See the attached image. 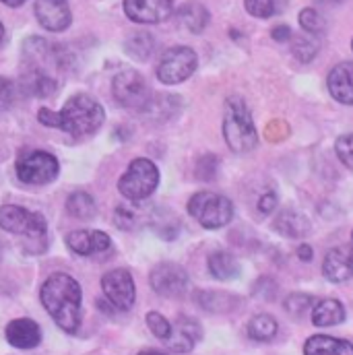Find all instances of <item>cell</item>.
I'll return each instance as SVG.
<instances>
[{"mask_svg": "<svg viewBox=\"0 0 353 355\" xmlns=\"http://www.w3.org/2000/svg\"><path fill=\"white\" fill-rule=\"evenodd\" d=\"M335 151H337V157L341 159V164H343L345 168L353 170V132L343 135V137L337 139Z\"/></svg>", "mask_w": 353, "mask_h": 355, "instance_id": "33", "label": "cell"}, {"mask_svg": "<svg viewBox=\"0 0 353 355\" xmlns=\"http://www.w3.org/2000/svg\"><path fill=\"white\" fill-rule=\"evenodd\" d=\"M37 120L44 126L58 128L71 137H89L99 130V126L105 120V112L97 99H93L87 93L73 95L60 112H52L48 107H42L37 112Z\"/></svg>", "mask_w": 353, "mask_h": 355, "instance_id": "1", "label": "cell"}, {"mask_svg": "<svg viewBox=\"0 0 353 355\" xmlns=\"http://www.w3.org/2000/svg\"><path fill=\"white\" fill-rule=\"evenodd\" d=\"M44 308L64 333H77L81 327V285L67 272H54L40 291Z\"/></svg>", "mask_w": 353, "mask_h": 355, "instance_id": "2", "label": "cell"}, {"mask_svg": "<svg viewBox=\"0 0 353 355\" xmlns=\"http://www.w3.org/2000/svg\"><path fill=\"white\" fill-rule=\"evenodd\" d=\"M345 320V308L339 300H333V297H327V300H320L314 310H312V324L314 327H335V324H341Z\"/></svg>", "mask_w": 353, "mask_h": 355, "instance_id": "21", "label": "cell"}, {"mask_svg": "<svg viewBox=\"0 0 353 355\" xmlns=\"http://www.w3.org/2000/svg\"><path fill=\"white\" fill-rule=\"evenodd\" d=\"M0 227L17 238L31 254H42L48 248V223L40 213L17 205L0 207Z\"/></svg>", "mask_w": 353, "mask_h": 355, "instance_id": "3", "label": "cell"}, {"mask_svg": "<svg viewBox=\"0 0 353 355\" xmlns=\"http://www.w3.org/2000/svg\"><path fill=\"white\" fill-rule=\"evenodd\" d=\"M298 257H300V261H312V248L310 246H300L298 248Z\"/></svg>", "mask_w": 353, "mask_h": 355, "instance_id": "41", "label": "cell"}, {"mask_svg": "<svg viewBox=\"0 0 353 355\" xmlns=\"http://www.w3.org/2000/svg\"><path fill=\"white\" fill-rule=\"evenodd\" d=\"M352 50H353V42H352Z\"/></svg>", "mask_w": 353, "mask_h": 355, "instance_id": "46", "label": "cell"}, {"mask_svg": "<svg viewBox=\"0 0 353 355\" xmlns=\"http://www.w3.org/2000/svg\"><path fill=\"white\" fill-rule=\"evenodd\" d=\"M322 272L333 283H343L353 277V246H337L327 252L322 261Z\"/></svg>", "mask_w": 353, "mask_h": 355, "instance_id": "16", "label": "cell"}, {"mask_svg": "<svg viewBox=\"0 0 353 355\" xmlns=\"http://www.w3.org/2000/svg\"><path fill=\"white\" fill-rule=\"evenodd\" d=\"M304 355H353V345L345 339L329 335H314L306 341Z\"/></svg>", "mask_w": 353, "mask_h": 355, "instance_id": "20", "label": "cell"}, {"mask_svg": "<svg viewBox=\"0 0 353 355\" xmlns=\"http://www.w3.org/2000/svg\"><path fill=\"white\" fill-rule=\"evenodd\" d=\"M180 107V97L176 95H157L151 97L149 105L145 107V114H153L160 120H168Z\"/></svg>", "mask_w": 353, "mask_h": 355, "instance_id": "28", "label": "cell"}, {"mask_svg": "<svg viewBox=\"0 0 353 355\" xmlns=\"http://www.w3.org/2000/svg\"><path fill=\"white\" fill-rule=\"evenodd\" d=\"M35 19L48 31H64L73 21L69 0H35Z\"/></svg>", "mask_w": 353, "mask_h": 355, "instance_id": "13", "label": "cell"}, {"mask_svg": "<svg viewBox=\"0 0 353 355\" xmlns=\"http://www.w3.org/2000/svg\"><path fill=\"white\" fill-rule=\"evenodd\" d=\"M147 327L162 341H166L170 337V333H172V322L166 316H162L160 312H149L147 314Z\"/></svg>", "mask_w": 353, "mask_h": 355, "instance_id": "30", "label": "cell"}, {"mask_svg": "<svg viewBox=\"0 0 353 355\" xmlns=\"http://www.w3.org/2000/svg\"><path fill=\"white\" fill-rule=\"evenodd\" d=\"M6 341L17 349H33L42 341V331L37 322L29 318H17L6 327Z\"/></svg>", "mask_w": 353, "mask_h": 355, "instance_id": "17", "label": "cell"}, {"mask_svg": "<svg viewBox=\"0 0 353 355\" xmlns=\"http://www.w3.org/2000/svg\"><path fill=\"white\" fill-rule=\"evenodd\" d=\"M329 91L339 103L353 105V62H341L329 73Z\"/></svg>", "mask_w": 353, "mask_h": 355, "instance_id": "18", "label": "cell"}, {"mask_svg": "<svg viewBox=\"0 0 353 355\" xmlns=\"http://www.w3.org/2000/svg\"><path fill=\"white\" fill-rule=\"evenodd\" d=\"M160 184V170L153 162L139 157L118 180V190L128 200H145L149 198Z\"/></svg>", "mask_w": 353, "mask_h": 355, "instance_id": "6", "label": "cell"}, {"mask_svg": "<svg viewBox=\"0 0 353 355\" xmlns=\"http://www.w3.org/2000/svg\"><path fill=\"white\" fill-rule=\"evenodd\" d=\"M209 272L219 281H230L240 275V265L230 252H213L209 257Z\"/></svg>", "mask_w": 353, "mask_h": 355, "instance_id": "24", "label": "cell"}, {"mask_svg": "<svg viewBox=\"0 0 353 355\" xmlns=\"http://www.w3.org/2000/svg\"><path fill=\"white\" fill-rule=\"evenodd\" d=\"M67 246L79 257H93L105 252L112 246V240L99 230H77L67 236Z\"/></svg>", "mask_w": 353, "mask_h": 355, "instance_id": "15", "label": "cell"}, {"mask_svg": "<svg viewBox=\"0 0 353 355\" xmlns=\"http://www.w3.org/2000/svg\"><path fill=\"white\" fill-rule=\"evenodd\" d=\"M124 50H126V54L132 56L135 60H147V58L153 54V50H155V40H153L151 33L139 31V33H135L132 37L126 40Z\"/></svg>", "mask_w": 353, "mask_h": 355, "instance_id": "26", "label": "cell"}, {"mask_svg": "<svg viewBox=\"0 0 353 355\" xmlns=\"http://www.w3.org/2000/svg\"><path fill=\"white\" fill-rule=\"evenodd\" d=\"M188 213L207 230H219L234 217V205L223 194L200 190L188 200Z\"/></svg>", "mask_w": 353, "mask_h": 355, "instance_id": "5", "label": "cell"}, {"mask_svg": "<svg viewBox=\"0 0 353 355\" xmlns=\"http://www.w3.org/2000/svg\"><path fill=\"white\" fill-rule=\"evenodd\" d=\"M275 207H277V194L275 192H266L265 196L259 200V211L261 213H273Z\"/></svg>", "mask_w": 353, "mask_h": 355, "instance_id": "39", "label": "cell"}, {"mask_svg": "<svg viewBox=\"0 0 353 355\" xmlns=\"http://www.w3.org/2000/svg\"><path fill=\"white\" fill-rule=\"evenodd\" d=\"M314 304V297L312 295H306V293H291L287 300H285V310L293 316H302L310 310V306Z\"/></svg>", "mask_w": 353, "mask_h": 355, "instance_id": "31", "label": "cell"}, {"mask_svg": "<svg viewBox=\"0 0 353 355\" xmlns=\"http://www.w3.org/2000/svg\"><path fill=\"white\" fill-rule=\"evenodd\" d=\"M58 159L42 149H25L19 153L17 162H15V172L17 178L23 184L29 186H42L52 182L54 178L58 176Z\"/></svg>", "mask_w": 353, "mask_h": 355, "instance_id": "7", "label": "cell"}, {"mask_svg": "<svg viewBox=\"0 0 353 355\" xmlns=\"http://www.w3.org/2000/svg\"><path fill=\"white\" fill-rule=\"evenodd\" d=\"M196 302L209 312H232L240 304L236 295L225 291H198Z\"/></svg>", "mask_w": 353, "mask_h": 355, "instance_id": "22", "label": "cell"}, {"mask_svg": "<svg viewBox=\"0 0 353 355\" xmlns=\"http://www.w3.org/2000/svg\"><path fill=\"white\" fill-rule=\"evenodd\" d=\"M139 355H166V354H162V352H153V349H149V352H141Z\"/></svg>", "mask_w": 353, "mask_h": 355, "instance_id": "43", "label": "cell"}, {"mask_svg": "<svg viewBox=\"0 0 353 355\" xmlns=\"http://www.w3.org/2000/svg\"><path fill=\"white\" fill-rule=\"evenodd\" d=\"M149 283L153 291L164 297H180L188 287V272L176 263H162L153 266Z\"/></svg>", "mask_w": 353, "mask_h": 355, "instance_id": "11", "label": "cell"}, {"mask_svg": "<svg viewBox=\"0 0 353 355\" xmlns=\"http://www.w3.org/2000/svg\"><path fill=\"white\" fill-rule=\"evenodd\" d=\"M15 101V85L0 77V112L8 110Z\"/></svg>", "mask_w": 353, "mask_h": 355, "instance_id": "36", "label": "cell"}, {"mask_svg": "<svg viewBox=\"0 0 353 355\" xmlns=\"http://www.w3.org/2000/svg\"><path fill=\"white\" fill-rule=\"evenodd\" d=\"M223 139L236 153H248L257 147L259 135L250 110L240 97H230L223 114Z\"/></svg>", "mask_w": 353, "mask_h": 355, "instance_id": "4", "label": "cell"}, {"mask_svg": "<svg viewBox=\"0 0 353 355\" xmlns=\"http://www.w3.org/2000/svg\"><path fill=\"white\" fill-rule=\"evenodd\" d=\"M67 211L75 217V219H93L97 215V205L93 200V196L83 192V190H77L69 196L67 200Z\"/></svg>", "mask_w": 353, "mask_h": 355, "instance_id": "25", "label": "cell"}, {"mask_svg": "<svg viewBox=\"0 0 353 355\" xmlns=\"http://www.w3.org/2000/svg\"><path fill=\"white\" fill-rule=\"evenodd\" d=\"M285 135H289V128L283 124V122H270L266 126V137L268 141H281Z\"/></svg>", "mask_w": 353, "mask_h": 355, "instance_id": "38", "label": "cell"}, {"mask_svg": "<svg viewBox=\"0 0 353 355\" xmlns=\"http://www.w3.org/2000/svg\"><path fill=\"white\" fill-rule=\"evenodd\" d=\"M293 54L302 60V62H310L316 54V44H312L308 37H298L293 42Z\"/></svg>", "mask_w": 353, "mask_h": 355, "instance_id": "34", "label": "cell"}, {"mask_svg": "<svg viewBox=\"0 0 353 355\" xmlns=\"http://www.w3.org/2000/svg\"><path fill=\"white\" fill-rule=\"evenodd\" d=\"M244 6L252 17L268 19V17H273V15H277L281 10L283 0H244Z\"/></svg>", "mask_w": 353, "mask_h": 355, "instance_id": "29", "label": "cell"}, {"mask_svg": "<svg viewBox=\"0 0 353 355\" xmlns=\"http://www.w3.org/2000/svg\"><path fill=\"white\" fill-rule=\"evenodd\" d=\"M2 40H4V25L0 23V44H2Z\"/></svg>", "mask_w": 353, "mask_h": 355, "instance_id": "44", "label": "cell"}, {"mask_svg": "<svg viewBox=\"0 0 353 355\" xmlns=\"http://www.w3.org/2000/svg\"><path fill=\"white\" fill-rule=\"evenodd\" d=\"M112 95L122 107L137 110V112H145V107L149 105V101L153 97L147 81L143 79V75L132 71V69H126L114 77Z\"/></svg>", "mask_w": 353, "mask_h": 355, "instance_id": "8", "label": "cell"}, {"mask_svg": "<svg viewBox=\"0 0 353 355\" xmlns=\"http://www.w3.org/2000/svg\"><path fill=\"white\" fill-rule=\"evenodd\" d=\"M178 19H180V23H182L188 31L200 33V31L207 27V23H209V10H207L203 4L188 2V4H184V6L178 10Z\"/></svg>", "mask_w": 353, "mask_h": 355, "instance_id": "23", "label": "cell"}, {"mask_svg": "<svg viewBox=\"0 0 353 355\" xmlns=\"http://www.w3.org/2000/svg\"><path fill=\"white\" fill-rule=\"evenodd\" d=\"M200 337H203V329L194 318L178 316L176 322L172 324L170 337L166 339V345L174 354H188L194 349V345L200 341Z\"/></svg>", "mask_w": 353, "mask_h": 355, "instance_id": "14", "label": "cell"}, {"mask_svg": "<svg viewBox=\"0 0 353 355\" xmlns=\"http://www.w3.org/2000/svg\"><path fill=\"white\" fill-rule=\"evenodd\" d=\"M101 289H103V295L107 297V302L116 310L126 312V310H130L135 306V297H137L135 279L126 268L107 270L101 277Z\"/></svg>", "mask_w": 353, "mask_h": 355, "instance_id": "10", "label": "cell"}, {"mask_svg": "<svg viewBox=\"0 0 353 355\" xmlns=\"http://www.w3.org/2000/svg\"><path fill=\"white\" fill-rule=\"evenodd\" d=\"M0 2H4L6 6H21L25 0H0Z\"/></svg>", "mask_w": 353, "mask_h": 355, "instance_id": "42", "label": "cell"}, {"mask_svg": "<svg viewBox=\"0 0 353 355\" xmlns=\"http://www.w3.org/2000/svg\"><path fill=\"white\" fill-rule=\"evenodd\" d=\"M352 246H353V232H352Z\"/></svg>", "mask_w": 353, "mask_h": 355, "instance_id": "45", "label": "cell"}, {"mask_svg": "<svg viewBox=\"0 0 353 355\" xmlns=\"http://www.w3.org/2000/svg\"><path fill=\"white\" fill-rule=\"evenodd\" d=\"M273 40H277V42H287L289 37H291V29L287 27V25H279V27H275L273 29Z\"/></svg>", "mask_w": 353, "mask_h": 355, "instance_id": "40", "label": "cell"}, {"mask_svg": "<svg viewBox=\"0 0 353 355\" xmlns=\"http://www.w3.org/2000/svg\"><path fill=\"white\" fill-rule=\"evenodd\" d=\"M114 223L122 230H128L135 225V213L126 207H118L116 209V215H114Z\"/></svg>", "mask_w": 353, "mask_h": 355, "instance_id": "37", "label": "cell"}, {"mask_svg": "<svg viewBox=\"0 0 353 355\" xmlns=\"http://www.w3.org/2000/svg\"><path fill=\"white\" fill-rule=\"evenodd\" d=\"M124 12L130 21L153 25L166 21L174 12L172 0H124Z\"/></svg>", "mask_w": 353, "mask_h": 355, "instance_id": "12", "label": "cell"}, {"mask_svg": "<svg viewBox=\"0 0 353 355\" xmlns=\"http://www.w3.org/2000/svg\"><path fill=\"white\" fill-rule=\"evenodd\" d=\"M273 227L285 238H304L310 232V221L304 213L295 209H285L277 215Z\"/></svg>", "mask_w": 353, "mask_h": 355, "instance_id": "19", "label": "cell"}, {"mask_svg": "<svg viewBox=\"0 0 353 355\" xmlns=\"http://www.w3.org/2000/svg\"><path fill=\"white\" fill-rule=\"evenodd\" d=\"M196 64H198V58L192 48L188 46L170 48L157 64V79L164 85H178L186 81L188 77H192V73L196 71Z\"/></svg>", "mask_w": 353, "mask_h": 355, "instance_id": "9", "label": "cell"}, {"mask_svg": "<svg viewBox=\"0 0 353 355\" xmlns=\"http://www.w3.org/2000/svg\"><path fill=\"white\" fill-rule=\"evenodd\" d=\"M300 25H302V29H304L306 33H312V35L320 33L322 27H325L320 15H318L314 8H304V10L300 12Z\"/></svg>", "mask_w": 353, "mask_h": 355, "instance_id": "32", "label": "cell"}, {"mask_svg": "<svg viewBox=\"0 0 353 355\" xmlns=\"http://www.w3.org/2000/svg\"><path fill=\"white\" fill-rule=\"evenodd\" d=\"M217 172V157L215 155H205L198 159V166H196V176L200 180H213Z\"/></svg>", "mask_w": 353, "mask_h": 355, "instance_id": "35", "label": "cell"}, {"mask_svg": "<svg viewBox=\"0 0 353 355\" xmlns=\"http://www.w3.org/2000/svg\"><path fill=\"white\" fill-rule=\"evenodd\" d=\"M277 329L279 327H277V320L273 316H268V314H257L248 322V337L255 339V341L266 343V341L275 339Z\"/></svg>", "mask_w": 353, "mask_h": 355, "instance_id": "27", "label": "cell"}]
</instances>
